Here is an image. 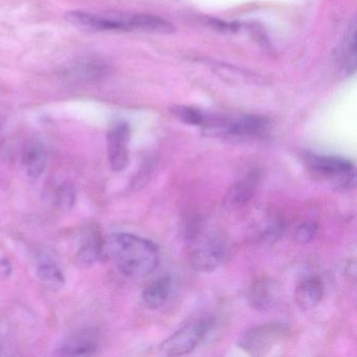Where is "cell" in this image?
Masks as SVG:
<instances>
[{
	"mask_svg": "<svg viewBox=\"0 0 357 357\" xmlns=\"http://www.w3.org/2000/svg\"><path fill=\"white\" fill-rule=\"evenodd\" d=\"M103 255L122 275L135 280L153 273L160 262L155 243L128 233H114L104 238Z\"/></svg>",
	"mask_w": 357,
	"mask_h": 357,
	"instance_id": "6da1fadb",
	"label": "cell"
},
{
	"mask_svg": "<svg viewBox=\"0 0 357 357\" xmlns=\"http://www.w3.org/2000/svg\"><path fill=\"white\" fill-rule=\"evenodd\" d=\"M66 20L75 26L95 31H142L169 34L174 31L173 24L160 16L149 14H99L70 12Z\"/></svg>",
	"mask_w": 357,
	"mask_h": 357,
	"instance_id": "7a4b0ae2",
	"label": "cell"
},
{
	"mask_svg": "<svg viewBox=\"0 0 357 357\" xmlns=\"http://www.w3.org/2000/svg\"><path fill=\"white\" fill-rule=\"evenodd\" d=\"M202 129L216 137L231 139H252L265 137L271 129L266 118L252 114L221 116L208 112Z\"/></svg>",
	"mask_w": 357,
	"mask_h": 357,
	"instance_id": "3957f363",
	"label": "cell"
},
{
	"mask_svg": "<svg viewBox=\"0 0 357 357\" xmlns=\"http://www.w3.org/2000/svg\"><path fill=\"white\" fill-rule=\"evenodd\" d=\"M304 164L315 178L328 181L336 190L348 191L355 187V166L350 160L340 156L306 153Z\"/></svg>",
	"mask_w": 357,
	"mask_h": 357,
	"instance_id": "277c9868",
	"label": "cell"
},
{
	"mask_svg": "<svg viewBox=\"0 0 357 357\" xmlns=\"http://www.w3.org/2000/svg\"><path fill=\"white\" fill-rule=\"evenodd\" d=\"M214 317H202L177 330L160 344V351L166 356H183L193 352L214 328Z\"/></svg>",
	"mask_w": 357,
	"mask_h": 357,
	"instance_id": "5b68a950",
	"label": "cell"
},
{
	"mask_svg": "<svg viewBox=\"0 0 357 357\" xmlns=\"http://www.w3.org/2000/svg\"><path fill=\"white\" fill-rule=\"evenodd\" d=\"M189 262L197 273H213L225 262L229 254L227 244L217 235L204 236V231L190 242Z\"/></svg>",
	"mask_w": 357,
	"mask_h": 357,
	"instance_id": "8992f818",
	"label": "cell"
},
{
	"mask_svg": "<svg viewBox=\"0 0 357 357\" xmlns=\"http://www.w3.org/2000/svg\"><path fill=\"white\" fill-rule=\"evenodd\" d=\"M288 328L282 321H268L248 328L240 334L238 348L252 356H264L287 333Z\"/></svg>",
	"mask_w": 357,
	"mask_h": 357,
	"instance_id": "52a82bcc",
	"label": "cell"
},
{
	"mask_svg": "<svg viewBox=\"0 0 357 357\" xmlns=\"http://www.w3.org/2000/svg\"><path fill=\"white\" fill-rule=\"evenodd\" d=\"M130 135V127L125 122L116 123L108 130V160L116 172H122L128 167Z\"/></svg>",
	"mask_w": 357,
	"mask_h": 357,
	"instance_id": "ba28073f",
	"label": "cell"
},
{
	"mask_svg": "<svg viewBox=\"0 0 357 357\" xmlns=\"http://www.w3.org/2000/svg\"><path fill=\"white\" fill-rule=\"evenodd\" d=\"M100 336L95 329H85L66 338L56 351L58 356H91L99 350Z\"/></svg>",
	"mask_w": 357,
	"mask_h": 357,
	"instance_id": "9c48e42d",
	"label": "cell"
},
{
	"mask_svg": "<svg viewBox=\"0 0 357 357\" xmlns=\"http://www.w3.org/2000/svg\"><path fill=\"white\" fill-rule=\"evenodd\" d=\"M248 304L257 311H267L277 305L280 298V286L269 278H259L248 287Z\"/></svg>",
	"mask_w": 357,
	"mask_h": 357,
	"instance_id": "30bf717a",
	"label": "cell"
},
{
	"mask_svg": "<svg viewBox=\"0 0 357 357\" xmlns=\"http://www.w3.org/2000/svg\"><path fill=\"white\" fill-rule=\"evenodd\" d=\"M49 154L47 148L37 139L29 141L22 153V165L31 181H36L47 170Z\"/></svg>",
	"mask_w": 357,
	"mask_h": 357,
	"instance_id": "8fae6325",
	"label": "cell"
},
{
	"mask_svg": "<svg viewBox=\"0 0 357 357\" xmlns=\"http://www.w3.org/2000/svg\"><path fill=\"white\" fill-rule=\"evenodd\" d=\"M260 181L261 172L259 169L248 171L242 178L231 185L225 196V204L231 208H241L245 206L254 197Z\"/></svg>",
	"mask_w": 357,
	"mask_h": 357,
	"instance_id": "7c38bea8",
	"label": "cell"
},
{
	"mask_svg": "<svg viewBox=\"0 0 357 357\" xmlns=\"http://www.w3.org/2000/svg\"><path fill=\"white\" fill-rule=\"evenodd\" d=\"M324 298V284L317 277H309L300 282L294 290V302L304 311L317 308Z\"/></svg>",
	"mask_w": 357,
	"mask_h": 357,
	"instance_id": "4fadbf2b",
	"label": "cell"
},
{
	"mask_svg": "<svg viewBox=\"0 0 357 357\" xmlns=\"http://www.w3.org/2000/svg\"><path fill=\"white\" fill-rule=\"evenodd\" d=\"M104 237L99 231L91 229L85 234L77 252V261L83 267H91L104 258Z\"/></svg>",
	"mask_w": 357,
	"mask_h": 357,
	"instance_id": "5bb4252c",
	"label": "cell"
},
{
	"mask_svg": "<svg viewBox=\"0 0 357 357\" xmlns=\"http://www.w3.org/2000/svg\"><path fill=\"white\" fill-rule=\"evenodd\" d=\"M340 68L346 76L355 74L356 70V24L352 20L337 52Z\"/></svg>",
	"mask_w": 357,
	"mask_h": 357,
	"instance_id": "9a60e30c",
	"label": "cell"
},
{
	"mask_svg": "<svg viewBox=\"0 0 357 357\" xmlns=\"http://www.w3.org/2000/svg\"><path fill=\"white\" fill-rule=\"evenodd\" d=\"M172 291V280L169 275L158 278L142 292V302L150 310H158L168 301Z\"/></svg>",
	"mask_w": 357,
	"mask_h": 357,
	"instance_id": "2e32d148",
	"label": "cell"
},
{
	"mask_svg": "<svg viewBox=\"0 0 357 357\" xmlns=\"http://www.w3.org/2000/svg\"><path fill=\"white\" fill-rule=\"evenodd\" d=\"M37 277L43 286L51 291H59L66 284L61 269L49 258L43 257L37 264Z\"/></svg>",
	"mask_w": 357,
	"mask_h": 357,
	"instance_id": "e0dca14e",
	"label": "cell"
},
{
	"mask_svg": "<svg viewBox=\"0 0 357 357\" xmlns=\"http://www.w3.org/2000/svg\"><path fill=\"white\" fill-rule=\"evenodd\" d=\"M170 112L177 120L185 123V124L191 125V126L202 127L206 122V112H202L198 108L177 105L173 106Z\"/></svg>",
	"mask_w": 357,
	"mask_h": 357,
	"instance_id": "ac0fdd59",
	"label": "cell"
},
{
	"mask_svg": "<svg viewBox=\"0 0 357 357\" xmlns=\"http://www.w3.org/2000/svg\"><path fill=\"white\" fill-rule=\"evenodd\" d=\"M54 202L61 210H70L76 202V191L70 183H64L58 185L54 192Z\"/></svg>",
	"mask_w": 357,
	"mask_h": 357,
	"instance_id": "d6986e66",
	"label": "cell"
},
{
	"mask_svg": "<svg viewBox=\"0 0 357 357\" xmlns=\"http://www.w3.org/2000/svg\"><path fill=\"white\" fill-rule=\"evenodd\" d=\"M317 229L319 227L314 221H305L294 229L292 237L296 243L308 244L314 239Z\"/></svg>",
	"mask_w": 357,
	"mask_h": 357,
	"instance_id": "ffe728a7",
	"label": "cell"
},
{
	"mask_svg": "<svg viewBox=\"0 0 357 357\" xmlns=\"http://www.w3.org/2000/svg\"><path fill=\"white\" fill-rule=\"evenodd\" d=\"M285 231V223L281 219H275L271 221L267 225L266 229L262 231V238L266 241H273L278 240Z\"/></svg>",
	"mask_w": 357,
	"mask_h": 357,
	"instance_id": "44dd1931",
	"label": "cell"
},
{
	"mask_svg": "<svg viewBox=\"0 0 357 357\" xmlns=\"http://www.w3.org/2000/svg\"><path fill=\"white\" fill-rule=\"evenodd\" d=\"M12 273L11 262L7 258H0V279L9 278Z\"/></svg>",
	"mask_w": 357,
	"mask_h": 357,
	"instance_id": "7402d4cb",
	"label": "cell"
}]
</instances>
